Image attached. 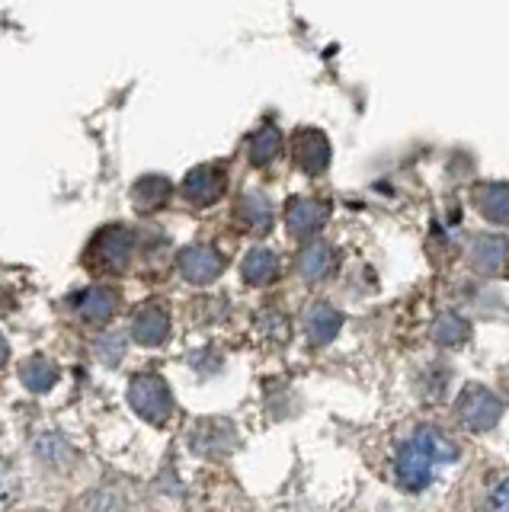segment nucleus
Here are the masks:
<instances>
[{"instance_id":"obj_1","label":"nucleus","mask_w":509,"mask_h":512,"mask_svg":"<svg viewBox=\"0 0 509 512\" xmlns=\"http://www.w3.org/2000/svg\"><path fill=\"white\" fill-rule=\"evenodd\" d=\"M445 455L442 436L436 429H417L397 455V484L410 493H420L433 480L439 458Z\"/></svg>"},{"instance_id":"obj_2","label":"nucleus","mask_w":509,"mask_h":512,"mask_svg":"<svg viewBox=\"0 0 509 512\" xmlns=\"http://www.w3.org/2000/svg\"><path fill=\"white\" fill-rule=\"evenodd\" d=\"M135 250H138V237L132 228H125V224H106L90 240L87 263L97 266L100 272H125L135 260Z\"/></svg>"},{"instance_id":"obj_3","label":"nucleus","mask_w":509,"mask_h":512,"mask_svg":"<svg viewBox=\"0 0 509 512\" xmlns=\"http://www.w3.org/2000/svg\"><path fill=\"white\" fill-rule=\"evenodd\" d=\"M129 404L135 407V413L145 416L148 423H164L173 413V397L170 388L164 384V378L157 375H138L129 384Z\"/></svg>"},{"instance_id":"obj_4","label":"nucleus","mask_w":509,"mask_h":512,"mask_svg":"<svg viewBox=\"0 0 509 512\" xmlns=\"http://www.w3.org/2000/svg\"><path fill=\"white\" fill-rule=\"evenodd\" d=\"M225 189H228V173H225V167H218V164H202L196 170H189L183 186H180L183 199L193 208L215 205L221 196H225Z\"/></svg>"},{"instance_id":"obj_5","label":"nucleus","mask_w":509,"mask_h":512,"mask_svg":"<svg viewBox=\"0 0 509 512\" xmlns=\"http://www.w3.org/2000/svg\"><path fill=\"white\" fill-rule=\"evenodd\" d=\"M500 400L493 397L487 388H477V384H471V388L458 397V416H461V423H465L468 429L474 432H484L490 426H497L500 420Z\"/></svg>"},{"instance_id":"obj_6","label":"nucleus","mask_w":509,"mask_h":512,"mask_svg":"<svg viewBox=\"0 0 509 512\" xmlns=\"http://www.w3.org/2000/svg\"><path fill=\"white\" fill-rule=\"evenodd\" d=\"M177 266H180V276H183L186 282H193V285H209V282H215V279L221 276V272H225V256H221L215 247H202V244H196V247H186V250L180 253Z\"/></svg>"},{"instance_id":"obj_7","label":"nucleus","mask_w":509,"mask_h":512,"mask_svg":"<svg viewBox=\"0 0 509 512\" xmlns=\"http://www.w3.org/2000/svg\"><path fill=\"white\" fill-rule=\"evenodd\" d=\"M132 336L141 346H161L170 336V314L161 304H141L132 314Z\"/></svg>"},{"instance_id":"obj_8","label":"nucleus","mask_w":509,"mask_h":512,"mask_svg":"<svg viewBox=\"0 0 509 512\" xmlns=\"http://www.w3.org/2000/svg\"><path fill=\"white\" fill-rule=\"evenodd\" d=\"M170 192H173V186H170L167 176L148 173V176H141V180H135V186L129 192V196H132V208H135L138 215H154L157 208L167 205Z\"/></svg>"},{"instance_id":"obj_9","label":"nucleus","mask_w":509,"mask_h":512,"mask_svg":"<svg viewBox=\"0 0 509 512\" xmlns=\"http://www.w3.org/2000/svg\"><path fill=\"white\" fill-rule=\"evenodd\" d=\"M116 311H119V292L109 285H90L87 292L77 298V314H81L87 324H106Z\"/></svg>"},{"instance_id":"obj_10","label":"nucleus","mask_w":509,"mask_h":512,"mask_svg":"<svg viewBox=\"0 0 509 512\" xmlns=\"http://www.w3.org/2000/svg\"><path fill=\"white\" fill-rule=\"evenodd\" d=\"M327 221V208L321 202H314L308 196H301L289 205V212H285V224H289V231L295 237H311L321 231V224Z\"/></svg>"},{"instance_id":"obj_11","label":"nucleus","mask_w":509,"mask_h":512,"mask_svg":"<svg viewBox=\"0 0 509 512\" xmlns=\"http://www.w3.org/2000/svg\"><path fill=\"white\" fill-rule=\"evenodd\" d=\"M234 218L241 221L250 234H266L273 228V205H269V199L260 196V192H247L241 205L234 208Z\"/></svg>"},{"instance_id":"obj_12","label":"nucleus","mask_w":509,"mask_h":512,"mask_svg":"<svg viewBox=\"0 0 509 512\" xmlns=\"http://www.w3.org/2000/svg\"><path fill=\"white\" fill-rule=\"evenodd\" d=\"M241 272H244L247 285H269L279 276V256L273 250H266V247H257V250H250L244 256Z\"/></svg>"},{"instance_id":"obj_13","label":"nucleus","mask_w":509,"mask_h":512,"mask_svg":"<svg viewBox=\"0 0 509 512\" xmlns=\"http://www.w3.org/2000/svg\"><path fill=\"white\" fill-rule=\"evenodd\" d=\"M298 272L305 276L308 282H321L333 272V250L324 247V244H311L301 250L298 256Z\"/></svg>"},{"instance_id":"obj_14","label":"nucleus","mask_w":509,"mask_h":512,"mask_svg":"<svg viewBox=\"0 0 509 512\" xmlns=\"http://www.w3.org/2000/svg\"><path fill=\"white\" fill-rule=\"evenodd\" d=\"M295 160L308 173H317L321 167H327V141L317 132H301L295 138Z\"/></svg>"},{"instance_id":"obj_15","label":"nucleus","mask_w":509,"mask_h":512,"mask_svg":"<svg viewBox=\"0 0 509 512\" xmlns=\"http://www.w3.org/2000/svg\"><path fill=\"white\" fill-rule=\"evenodd\" d=\"M305 327H308L311 343H317V346L330 343L333 336H337V330H340V314L333 311V308H327V304H317V308L308 314Z\"/></svg>"},{"instance_id":"obj_16","label":"nucleus","mask_w":509,"mask_h":512,"mask_svg":"<svg viewBox=\"0 0 509 512\" xmlns=\"http://www.w3.org/2000/svg\"><path fill=\"white\" fill-rule=\"evenodd\" d=\"M282 148V135H279V128L276 125H263L257 135L250 138V160L257 167H266V164H273L276 154Z\"/></svg>"},{"instance_id":"obj_17","label":"nucleus","mask_w":509,"mask_h":512,"mask_svg":"<svg viewBox=\"0 0 509 512\" xmlns=\"http://www.w3.org/2000/svg\"><path fill=\"white\" fill-rule=\"evenodd\" d=\"M20 378L26 388H33V391H49L55 378H58V368L49 362V359H29L23 368H20Z\"/></svg>"},{"instance_id":"obj_18","label":"nucleus","mask_w":509,"mask_h":512,"mask_svg":"<svg viewBox=\"0 0 509 512\" xmlns=\"http://www.w3.org/2000/svg\"><path fill=\"white\" fill-rule=\"evenodd\" d=\"M487 512H509V477L503 480V484H497L490 490Z\"/></svg>"},{"instance_id":"obj_19","label":"nucleus","mask_w":509,"mask_h":512,"mask_svg":"<svg viewBox=\"0 0 509 512\" xmlns=\"http://www.w3.org/2000/svg\"><path fill=\"white\" fill-rule=\"evenodd\" d=\"M7 352H10V349H7V340H4V336H0V365L7 362Z\"/></svg>"},{"instance_id":"obj_20","label":"nucleus","mask_w":509,"mask_h":512,"mask_svg":"<svg viewBox=\"0 0 509 512\" xmlns=\"http://www.w3.org/2000/svg\"><path fill=\"white\" fill-rule=\"evenodd\" d=\"M0 304H4V288H0Z\"/></svg>"}]
</instances>
